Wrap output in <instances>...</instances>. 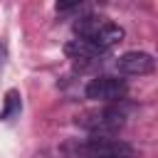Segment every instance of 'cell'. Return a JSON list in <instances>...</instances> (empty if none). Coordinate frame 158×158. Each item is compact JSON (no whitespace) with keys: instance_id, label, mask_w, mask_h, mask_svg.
<instances>
[{"instance_id":"1","label":"cell","mask_w":158,"mask_h":158,"mask_svg":"<svg viewBox=\"0 0 158 158\" xmlns=\"http://www.w3.org/2000/svg\"><path fill=\"white\" fill-rule=\"evenodd\" d=\"M74 35H77V40L91 42L94 47H99L104 52H109L114 44H118L123 40V30L116 22L99 17V15H81L74 22Z\"/></svg>"},{"instance_id":"2","label":"cell","mask_w":158,"mask_h":158,"mask_svg":"<svg viewBox=\"0 0 158 158\" xmlns=\"http://www.w3.org/2000/svg\"><path fill=\"white\" fill-rule=\"evenodd\" d=\"M72 156H86V158H131L133 148L118 138L111 136H91L84 141H72L64 146Z\"/></svg>"},{"instance_id":"3","label":"cell","mask_w":158,"mask_h":158,"mask_svg":"<svg viewBox=\"0 0 158 158\" xmlns=\"http://www.w3.org/2000/svg\"><path fill=\"white\" fill-rule=\"evenodd\" d=\"M126 121V114L118 106H101V109H89L77 116V123L89 131L91 136H114Z\"/></svg>"},{"instance_id":"4","label":"cell","mask_w":158,"mask_h":158,"mask_svg":"<svg viewBox=\"0 0 158 158\" xmlns=\"http://www.w3.org/2000/svg\"><path fill=\"white\" fill-rule=\"evenodd\" d=\"M84 94H86V99H91V101L114 104V101H121V99L128 94V84H126V79L101 74V77H96V79H91V81L86 84Z\"/></svg>"},{"instance_id":"5","label":"cell","mask_w":158,"mask_h":158,"mask_svg":"<svg viewBox=\"0 0 158 158\" xmlns=\"http://www.w3.org/2000/svg\"><path fill=\"white\" fill-rule=\"evenodd\" d=\"M116 69L126 77H143V74H151L156 69V59L148 52L133 49V52H126L116 59Z\"/></svg>"},{"instance_id":"6","label":"cell","mask_w":158,"mask_h":158,"mask_svg":"<svg viewBox=\"0 0 158 158\" xmlns=\"http://www.w3.org/2000/svg\"><path fill=\"white\" fill-rule=\"evenodd\" d=\"M64 52H67V57H72L77 62H86V64H96L109 54V52H104V49H99V47H94L91 42H84V40H69L64 44Z\"/></svg>"},{"instance_id":"7","label":"cell","mask_w":158,"mask_h":158,"mask_svg":"<svg viewBox=\"0 0 158 158\" xmlns=\"http://www.w3.org/2000/svg\"><path fill=\"white\" fill-rule=\"evenodd\" d=\"M22 111V99L17 89H7L5 99H2V109H0V121H12L15 116H20Z\"/></svg>"},{"instance_id":"8","label":"cell","mask_w":158,"mask_h":158,"mask_svg":"<svg viewBox=\"0 0 158 158\" xmlns=\"http://www.w3.org/2000/svg\"><path fill=\"white\" fill-rule=\"evenodd\" d=\"M79 2H57V10L59 12H69V10H77Z\"/></svg>"},{"instance_id":"9","label":"cell","mask_w":158,"mask_h":158,"mask_svg":"<svg viewBox=\"0 0 158 158\" xmlns=\"http://www.w3.org/2000/svg\"><path fill=\"white\" fill-rule=\"evenodd\" d=\"M5 62H7V47H5V42H0V74L5 69Z\"/></svg>"}]
</instances>
